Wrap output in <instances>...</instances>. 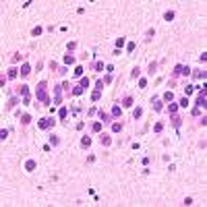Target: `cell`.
<instances>
[{"label": "cell", "instance_id": "cell-1", "mask_svg": "<svg viewBox=\"0 0 207 207\" xmlns=\"http://www.w3.org/2000/svg\"><path fill=\"white\" fill-rule=\"evenodd\" d=\"M35 97H37V101H41V104H46V106H50V95H48V81H39L37 83V89H35Z\"/></svg>", "mask_w": 207, "mask_h": 207}, {"label": "cell", "instance_id": "cell-2", "mask_svg": "<svg viewBox=\"0 0 207 207\" xmlns=\"http://www.w3.org/2000/svg\"><path fill=\"white\" fill-rule=\"evenodd\" d=\"M54 122H56V120H54V118H50V116H46V118H41V120H37V128H39V131H48V128H52V126H54Z\"/></svg>", "mask_w": 207, "mask_h": 207}, {"label": "cell", "instance_id": "cell-3", "mask_svg": "<svg viewBox=\"0 0 207 207\" xmlns=\"http://www.w3.org/2000/svg\"><path fill=\"white\" fill-rule=\"evenodd\" d=\"M195 106H197V108H205V106H207V91H205V89H201V91H199Z\"/></svg>", "mask_w": 207, "mask_h": 207}, {"label": "cell", "instance_id": "cell-4", "mask_svg": "<svg viewBox=\"0 0 207 207\" xmlns=\"http://www.w3.org/2000/svg\"><path fill=\"white\" fill-rule=\"evenodd\" d=\"M60 99H62V87L54 85V106H60Z\"/></svg>", "mask_w": 207, "mask_h": 207}, {"label": "cell", "instance_id": "cell-5", "mask_svg": "<svg viewBox=\"0 0 207 207\" xmlns=\"http://www.w3.org/2000/svg\"><path fill=\"white\" fill-rule=\"evenodd\" d=\"M19 75H21V73H19V68H17V66H11V68L6 71V79H8V81H15Z\"/></svg>", "mask_w": 207, "mask_h": 207}, {"label": "cell", "instance_id": "cell-6", "mask_svg": "<svg viewBox=\"0 0 207 207\" xmlns=\"http://www.w3.org/2000/svg\"><path fill=\"white\" fill-rule=\"evenodd\" d=\"M112 118L114 120H118L120 116H122V106H120V104H114V106H112V114H110Z\"/></svg>", "mask_w": 207, "mask_h": 207}, {"label": "cell", "instance_id": "cell-7", "mask_svg": "<svg viewBox=\"0 0 207 207\" xmlns=\"http://www.w3.org/2000/svg\"><path fill=\"white\" fill-rule=\"evenodd\" d=\"M99 143L104 145V147H110V145H112V137H110L108 133H101V135H99Z\"/></svg>", "mask_w": 207, "mask_h": 207}, {"label": "cell", "instance_id": "cell-8", "mask_svg": "<svg viewBox=\"0 0 207 207\" xmlns=\"http://www.w3.org/2000/svg\"><path fill=\"white\" fill-rule=\"evenodd\" d=\"M19 73H21V77H29V75H31V66H29V62H23L21 68H19Z\"/></svg>", "mask_w": 207, "mask_h": 207}, {"label": "cell", "instance_id": "cell-9", "mask_svg": "<svg viewBox=\"0 0 207 207\" xmlns=\"http://www.w3.org/2000/svg\"><path fill=\"white\" fill-rule=\"evenodd\" d=\"M120 104H122V108H133L135 106V99H133V95H124Z\"/></svg>", "mask_w": 207, "mask_h": 207}, {"label": "cell", "instance_id": "cell-10", "mask_svg": "<svg viewBox=\"0 0 207 207\" xmlns=\"http://www.w3.org/2000/svg\"><path fill=\"white\" fill-rule=\"evenodd\" d=\"M112 116L108 114V112H104V110H99V122L101 124H108V122H112V120H110Z\"/></svg>", "mask_w": 207, "mask_h": 207}, {"label": "cell", "instance_id": "cell-11", "mask_svg": "<svg viewBox=\"0 0 207 207\" xmlns=\"http://www.w3.org/2000/svg\"><path fill=\"white\" fill-rule=\"evenodd\" d=\"M35 168H37V162L35 160H27V162H25V170H27V172H33Z\"/></svg>", "mask_w": 207, "mask_h": 207}, {"label": "cell", "instance_id": "cell-12", "mask_svg": "<svg viewBox=\"0 0 207 207\" xmlns=\"http://www.w3.org/2000/svg\"><path fill=\"white\" fill-rule=\"evenodd\" d=\"M101 128H104V124L97 120V122H93V124H91V133H93V135H99V133H101Z\"/></svg>", "mask_w": 207, "mask_h": 207}, {"label": "cell", "instance_id": "cell-13", "mask_svg": "<svg viewBox=\"0 0 207 207\" xmlns=\"http://www.w3.org/2000/svg\"><path fill=\"white\" fill-rule=\"evenodd\" d=\"M151 106H153V110H155V112H160V110L164 108V106H162V99H160V97H153V99H151Z\"/></svg>", "mask_w": 207, "mask_h": 207}, {"label": "cell", "instance_id": "cell-14", "mask_svg": "<svg viewBox=\"0 0 207 207\" xmlns=\"http://www.w3.org/2000/svg\"><path fill=\"white\" fill-rule=\"evenodd\" d=\"M176 112H178V104H174V101H170V104H168V114H170V116H174V114H176Z\"/></svg>", "mask_w": 207, "mask_h": 207}, {"label": "cell", "instance_id": "cell-15", "mask_svg": "<svg viewBox=\"0 0 207 207\" xmlns=\"http://www.w3.org/2000/svg\"><path fill=\"white\" fill-rule=\"evenodd\" d=\"M174 17H176V13H174V11H166V13H164V21L170 23V21H174Z\"/></svg>", "mask_w": 207, "mask_h": 207}, {"label": "cell", "instance_id": "cell-16", "mask_svg": "<svg viewBox=\"0 0 207 207\" xmlns=\"http://www.w3.org/2000/svg\"><path fill=\"white\" fill-rule=\"evenodd\" d=\"M191 73H193V68L188 66V64H182V68H180V77H188Z\"/></svg>", "mask_w": 207, "mask_h": 207}, {"label": "cell", "instance_id": "cell-17", "mask_svg": "<svg viewBox=\"0 0 207 207\" xmlns=\"http://www.w3.org/2000/svg\"><path fill=\"white\" fill-rule=\"evenodd\" d=\"M180 124H182V118H180L178 114H174V116H172V126H174V128H180Z\"/></svg>", "mask_w": 207, "mask_h": 207}, {"label": "cell", "instance_id": "cell-18", "mask_svg": "<svg viewBox=\"0 0 207 207\" xmlns=\"http://www.w3.org/2000/svg\"><path fill=\"white\" fill-rule=\"evenodd\" d=\"M91 68H93L95 73H101V71H104V62H101V60H95V62L91 64Z\"/></svg>", "mask_w": 207, "mask_h": 207}, {"label": "cell", "instance_id": "cell-19", "mask_svg": "<svg viewBox=\"0 0 207 207\" xmlns=\"http://www.w3.org/2000/svg\"><path fill=\"white\" fill-rule=\"evenodd\" d=\"M141 116H143V108H141V106H137V108H133V118H135V120H139Z\"/></svg>", "mask_w": 207, "mask_h": 207}, {"label": "cell", "instance_id": "cell-20", "mask_svg": "<svg viewBox=\"0 0 207 207\" xmlns=\"http://www.w3.org/2000/svg\"><path fill=\"white\" fill-rule=\"evenodd\" d=\"M81 147H83V149H87V147H91V137H87V135H85V137H83V139H81Z\"/></svg>", "mask_w": 207, "mask_h": 207}, {"label": "cell", "instance_id": "cell-21", "mask_svg": "<svg viewBox=\"0 0 207 207\" xmlns=\"http://www.w3.org/2000/svg\"><path fill=\"white\" fill-rule=\"evenodd\" d=\"M120 131H122V122H118V120H116V122H112V133H120Z\"/></svg>", "mask_w": 207, "mask_h": 207}, {"label": "cell", "instance_id": "cell-22", "mask_svg": "<svg viewBox=\"0 0 207 207\" xmlns=\"http://www.w3.org/2000/svg\"><path fill=\"white\" fill-rule=\"evenodd\" d=\"M19 95H21V97L29 95V85H21V87H19Z\"/></svg>", "mask_w": 207, "mask_h": 207}, {"label": "cell", "instance_id": "cell-23", "mask_svg": "<svg viewBox=\"0 0 207 207\" xmlns=\"http://www.w3.org/2000/svg\"><path fill=\"white\" fill-rule=\"evenodd\" d=\"M66 116H68V108H64V106H62V108L58 110V118H60V120H64Z\"/></svg>", "mask_w": 207, "mask_h": 207}, {"label": "cell", "instance_id": "cell-24", "mask_svg": "<svg viewBox=\"0 0 207 207\" xmlns=\"http://www.w3.org/2000/svg\"><path fill=\"white\" fill-rule=\"evenodd\" d=\"M75 62H77V60H75L73 54H66V56H64V64H66V66H68V64H75Z\"/></svg>", "mask_w": 207, "mask_h": 207}, {"label": "cell", "instance_id": "cell-25", "mask_svg": "<svg viewBox=\"0 0 207 207\" xmlns=\"http://www.w3.org/2000/svg\"><path fill=\"white\" fill-rule=\"evenodd\" d=\"M162 131H164V122L160 120V122H155V124H153V133H158V135H160Z\"/></svg>", "mask_w": 207, "mask_h": 207}, {"label": "cell", "instance_id": "cell-26", "mask_svg": "<svg viewBox=\"0 0 207 207\" xmlns=\"http://www.w3.org/2000/svg\"><path fill=\"white\" fill-rule=\"evenodd\" d=\"M164 101H174V91H166L164 93Z\"/></svg>", "mask_w": 207, "mask_h": 207}, {"label": "cell", "instance_id": "cell-27", "mask_svg": "<svg viewBox=\"0 0 207 207\" xmlns=\"http://www.w3.org/2000/svg\"><path fill=\"white\" fill-rule=\"evenodd\" d=\"M79 85H81V87L85 89V87H89V85H91V81L87 79V77H81V81H79Z\"/></svg>", "mask_w": 207, "mask_h": 207}, {"label": "cell", "instance_id": "cell-28", "mask_svg": "<svg viewBox=\"0 0 207 207\" xmlns=\"http://www.w3.org/2000/svg\"><path fill=\"white\" fill-rule=\"evenodd\" d=\"M41 33H44V29H41V27H33V29H31V35H33V37H39Z\"/></svg>", "mask_w": 207, "mask_h": 207}, {"label": "cell", "instance_id": "cell-29", "mask_svg": "<svg viewBox=\"0 0 207 207\" xmlns=\"http://www.w3.org/2000/svg\"><path fill=\"white\" fill-rule=\"evenodd\" d=\"M29 122H31V116H29V114H23V116H21V124H23V126H27Z\"/></svg>", "mask_w": 207, "mask_h": 207}, {"label": "cell", "instance_id": "cell-30", "mask_svg": "<svg viewBox=\"0 0 207 207\" xmlns=\"http://www.w3.org/2000/svg\"><path fill=\"white\" fill-rule=\"evenodd\" d=\"M99 99H101V91H97V89H95V91L91 93V101H99Z\"/></svg>", "mask_w": 207, "mask_h": 207}, {"label": "cell", "instance_id": "cell-31", "mask_svg": "<svg viewBox=\"0 0 207 207\" xmlns=\"http://www.w3.org/2000/svg\"><path fill=\"white\" fill-rule=\"evenodd\" d=\"M131 77H133V79H139V77H141V68H139V66H135V68H133V73H131Z\"/></svg>", "mask_w": 207, "mask_h": 207}, {"label": "cell", "instance_id": "cell-32", "mask_svg": "<svg viewBox=\"0 0 207 207\" xmlns=\"http://www.w3.org/2000/svg\"><path fill=\"white\" fill-rule=\"evenodd\" d=\"M83 91H85V89L81 87V85H77V87L73 89V95H83Z\"/></svg>", "mask_w": 207, "mask_h": 207}, {"label": "cell", "instance_id": "cell-33", "mask_svg": "<svg viewBox=\"0 0 207 207\" xmlns=\"http://www.w3.org/2000/svg\"><path fill=\"white\" fill-rule=\"evenodd\" d=\"M124 44H126V39H124V37H118V39H116V48H118V50H122V46H124Z\"/></svg>", "mask_w": 207, "mask_h": 207}, {"label": "cell", "instance_id": "cell-34", "mask_svg": "<svg viewBox=\"0 0 207 207\" xmlns=\"http://www.w3.org/2000/svg\"><path fill=\"white\" fill-rule=\"evenodd\" d=\"M147 87V79L145 77H139V89H145Z\"/></svg>", "mask_w": 207, "mask_h": 207}, {"label": "cell", "instance_id": "cell-35", "mask_svg": "<svg viewBox=\"0 0 207 207\" xmlns=\"http://www.w3.org/2000/svg\"><path fill=\"white\" fill-rule=\"evenodd\" d=\"M58 143H60V139H58V137H56V135H50V145H54V147H56Z\"/></svg>", "mask_w": 207, "mask_h": 207}, {"label": "cell", "instance_id": "cell-36", "mask_svg": "<svg viewBox=\"0 0 207 207\" xmlns=\"http://www.w3.org/2000/svg\"><path fill=\"white\" fill-rule=\"evenodd\" d=\"M186 106H188V97L184 95L182 99H180V101H178V108H186Z\"/></svg>", "mask_w": 207, "mask_h": 207}, {"label": "cell", "instance_id": "cell-37", "mask_svg": "<svg viewBox=\"0 0 207 207\" xmlns=\"http://www.w3.org/2000/svg\"><path fill=\"white\" fill-rule=\"evenodd\" d=\"M180 68H182V64H176L174 71H172V77H180Z\"/></svg>", "mask_w": 207, "mask_h": 207}, {"label": "cell", "instance_id": "cell-38", "mask_svg": "<svg viewBox=\"0 0 207 207\" xmlns=\"http://www.w3.org/2000/svg\"><path fill=\"white\" fill-rule=\"evenodd\" d=\"M104 87H106V83H104V79H99V81H95V89H97V91H101Z\"/></svg>", "mask_w": 207, "mask_h": 207}, {"label": "cell", "instance_id": "cell-39", "mask_svg": "<svg viewBox=\"0 0 207 207\" xmlns=\"http://www.w3.org/2000/svg\"><path fill=\"white\" fill-rule=\"evenodd\" d=\"M195 79H205V71H195Z\"/></svg>", "mask_w": 207, "mask_h": 207}, {"label": "cell", "instance_id": "cell-40", "mask_svg": "<svg viewBox=\"0 0 207 207\" xmlns=\"http://www.w3.org/2000/svg\"><path fill=\"white\" fill-rule=\"evenodd\" d=\"M83 71H85L83 66H77V68H75V77H83Z\"/></svg>", "mask_w": 207, "mask_h": 207}, {"label": "cell", "instance_id": "cell-41", "mask_svg": "<svg viewBox=\"0 0 207 207\" xmlns=\"http://www.w3.org/2000/svg\"><path fill=\"white\" fill-rule=\"evenodd\" d=\"M135 41H128V44H126V52H135Z\"/></svg>", "mask_w": 207, "mask_h": 207}, {"label": "cell", "instance_id": "cell-42", "mask_svg": "<svg viewBox=\"0 0 207 207\" xmlns=\"http://www.w3.org/2000/svg\"><path fill=\"white\" fill-rule=\"evenodd\" d=\"M66 48H68V52H73V50L77 48V41H68V44H66Z\"/></svg>", "mask_w": 207, "mask_h": 207}, {"label": "cell", "instance_id": "cell-43", "mask_svg": "<svg viewBox=\"0 0 207 207\" xmlns=\"http://www.w3.org/2000/svg\"><path fill=\"white\" fill-rule=\"evenodd\" d=\"M17 104H19V99H17V97H11V101H8V108H15Z\"/></svg>", "mask_w": 207, "mask_h": 207}, {"label": "cell", "instance_id": "cell-44", "mask_svg": "<svg viewBox=\"0 0 207 207\" xmlns=\"http://www.w3.org/2000/svg\"><path fill=\"white\" fill-rule=\"evenodd\" d=\"M193 116H195V118H199V116H201V108H197V106H195V108H193Z\"/></svg>", "mask_w": 207, "mask_h": 207}, {"label": "cell", "instance_id": "cell-45", "mask_svg": "<svg viewBox=\"0 0 207 207\" xmlns=\"http://www.w3.org/2000/svg\"><path fill=\"white\" fill-rule=\"evenodd\" d=\"M60 87H62L64 91H71V83H68V81H64L62 85H60Z\"/></svg>", "mask_w": 207, "mask_h": 207}, {"label": "cell", "instance_id": "cell-46", "mask_svg": "<svg viewBox=\"0 0 207 207\" xmlns=\"http://www.w3.org/2000/svg\"><path fill=\"white\" fill-rule=\"evenodd\" d=\"M184 93H186V97L191 95V93H193V85H186V87H184Z\"/></svg>", "mask_w": 207, "mask_h": 207}, {"label": "cell", "instance_id": "cell-47", "mask_svg": "<svg viewBox=\"0 0 207 207\" xmlns=\"http://www.w3.org/2000/svg\"><path fill=\"white\" fill-rule=\"evenodd\" d=\"M6 137H8V131H6V128H2V131H0V139H2V141H4V139H6Z\"/></svg>", "mask_w": 207, "mask_h": 207}, {"label": "cell", "instance_id": "cell-48", "mask_svg": "<svg viewBox=\"0 0 207 207\" xmlns=\"http://www.w3.org/2000/svg\"><path fill=\"white\" fill-rule=\"evenodd\" d=\"M155 68H158V62H151V64H149V73H151V75L155 73Z\"/></svg>", "mask_w": 207, "mask_h": 207}, {"label": "cell", "instance_id": "cell-49", "mask_svg": "<svg viewBox=\"0 0 207 207\" xmlns=\"http://www.w3.org/2000/svg\"><path fill=\"white\" fill-rule=\"evenodd\" d=\"M66 71H68V66H66V64H64V66H60V68H58V73H60V75H66Z\"/></svg>", "mask_w": 207, "mask_h": 207}, {"label": "cell", "instance_id": "cell-50", "mask_svg": "<svg viewBox=\"0 0 207 207\" xmlns=\"http://www.w3.org/2000/svg\"><path fill=\"white\" fill-rule=\"evenodd\" d=\"M184 205H193V197H184Z\"/></svg>", "mask_w": 207, "mask_h": 207}, {"label": "cell", "instance_id": "cell-51", "mask_svg": "<svg viewBox=\"0 0 207 207\" xmlns=\"http://www.w3.org/2000/svg\"><path fill=\"white\" fill-rule=\"evenodd\" d=\"M11 60H13V62H19V60H21V54H13Z\"/></svg>", "mask_w": 207, "mask_h": 207}, {"label": "cell", "instance_id": "cell-52", "mask_svg": "<svg viewBox=\"0 0 207 207\" xmlns=\"http://www.w3.org/2000/svg\"><path fill=\"white\" fill-rule=\"evenodd\" d=\"M106 73H108V75H112V73H114V66L108 64V66H106Z\"/></svg>", "mask_w": 207, "mask_h": 207}, {"label": "cell", "instance_id": "cell-53", "mask_svg": "<svg viewBox=\"0 0 207 207\" xmlns=\"http://www.w3.org/2000/svg\"><path fill=\"white\" fill-rule=\"evenodd\" d=\"M29 101H31V95H25V97H23V104H25V106H29Z\"/></svg>", "mask_w": 207, "mask_h": 207}, {"label": "cell", "instance_id": "cell-54", "mask_svg": "<svg viewBox=\"0 0 207 207\" xmlns=\"http://www.w3.org/2000/svg\"><path fill=\"white\" fill-rule=\"evenodd\" d=\"M104 83H106V85H110V83H112V75H106V79H104Z\"/></svg>", "mask_w": 207, "mask_h": 207}, {"label": "cell", "instance_id": "cell-55", "mask_svg": "<svg viewBox=\"0 0 207 207\" xmlns=\"http://www.w3.org/2000/svg\"><path fill=\"white\" fill-rule=\"evenodd\" d=\"M50 68H52V71H56V68H58V64H56V60H52V62H50Z\"/></svg>", "mask_w": 207, "mask_h": 207}, {"label": "cell", "instance_id": "cell-56", "mask_svg": "<svg viewBox=\"0 0 207 207\" xmlns=\"http://www.w3.org/2000/svg\"><path fill=\"white\" fill-rule=\"evenodd\" d=\"M199 124H201V126H205V124H207V116H203V118L199 120Z\"/></svg>", "mask_w": 207, "mask_h": 207}]
</instances>
